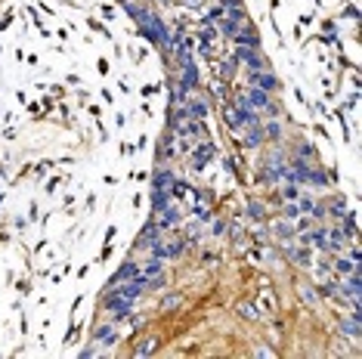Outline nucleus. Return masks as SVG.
<instances>
[{"instance_id":"obj_1","label":"nucleus","mask_w":362,"mask_h":359,"mask_svg":"<svg viewBox=\"0 0 362 359\" xmlns=\"http://www.w3.org/2000/svg\"><path fill=\"white\" fill-rule=\"evenodd\" d=\"M235 112H239V118L245 121V127H254V124H260L254 105L248 103V96H235Z\"/></svg>"},{"instance_id":"obj_2","label":"nucleus","mask_w":362,"mask_h":359,"mask_svg":"<svg viewBox=\"0 0 362 359\" xmlns=\"http://www.w3.org/2000/svg\"><path fill=\"white\" fill-rule=\"evenodd\" d=\"M105 307H108V310H112V313L118 316V319H121V316H127V313H130V297L124 294V291H118V294H108Z\"/></svg>"},{"instance_id":"obj_3","label":"nucleus","mask_w":362,"mask_h":359,"mask_svg":"<svg viewBox=\"0 0 362 359\" xmlns=\"http://www.w3.org/2000/svg\"><path fill=\"white\" fill-rule=\"evenodd\" d=\"M214 143H201V146H195L192 149V164H195V168H205V164L210 161V158H214Z\"/></svg>"},{"instance_id":"obj_4","label":"nucleus","mask_w":362,"mask_h":359,"mask_svg":"<svg viewBox=\"0 0 362 359\" xmlns=\"http://www.w3.org/2000/svg\"><path fill=\"white\" fill-rule=\"evenodd\" d=\"M248 103H251V105H254V108H266V112H269V115H276V105H273V103H269V96H266V90H260V87H254V90H251V93H248Z\"/></svg>"},{"instance_id":"obj_5","label":"nucleus","mask_w":362,"mask_h":359,"mask_svg":"<svg viewBox=\"0 0 362 359\" xmlns=\"http://www.w3.org/2000/svg\"><path fill=\"white\" fill-rule=\"evenodd\" d=\"M304 241H307V245H316L319 251H325V248H328V229L319 226V229H313V232H307Z\"/></svg>"},{"instance_id":"obj_6","label":"nucleus","mask_w":362,"mask_h":359,"mask_svg":"<svg viewBox=\"0 0 362 359\" xmlns=\"http://www.w3.org/2000/svg\"><path fill=\"white\" fill-rule=\"evenodd\" d=\"M180 223V211H176L173 205H167L164 211H161V220H158V229H171V226H176Z\"/></svg>"},{"instance_id":"obj_7","label":"nucleus","mask_w":362,"mask_h":359,"mask_svg":"<svg viewBox=\"0 0 362 359\" xmlns=\"http://www.w3.org/2000/svg\"><path fill=\"white\" fill-rule=\"evenodd\" d=\"M235 44L239 47H251V50H257V34L254 31H248V28H241V31H235Z\"/></svg>"},{"instance_id":"obj_8","label":"nucleus","mask_w":362,"mask_h":359,"mask_svg":"<svg viewBox=\"0 0 362 359\" xmlns=\"http://www.w3.org/2000/svg\"><path fill=\"white\" fill-rule=\"evenodd\" d=\"M344 241H347V232H344V229H331V232H328V248H325V251H341Z\"/></svg>"},{"instance_id":"obj_9","label":"nucleus","mask_w":362,"mask_h":359,"mask_svg":"<svg viewBox=\"0 0 362 359\" xmlns=\"http://www.w3.org/2000/svg\"><path fill=\"white\" fill-rule=\"evenodd\" d=\"M300 198V205H297V211H304V214H313V217H322L325 214V207H319L313 205V198H304V195H297Z\"/></svg>"},{"instance_id":"obj_10","label":"nucleus","mask_w":362,"mask_h":359,"mask_svg":"<svg viewBox=\"0 0 362 359\" xmlns=\"http://www.w3.org/2000/svg\"><path fill=\"white\" fill-rule=\"evenodd\" d=\"M137 273H139V270H137V263H133V260H127V263L121 266V270H118L115 282H130V279H133V275H137ZM115 282H112V285H115Z\"/></svg>"},{"instance_id":"obj_11","label":"nucleus","mask_w":362,"mask_h":359,"mask_svg":"<svg viewBox=\"0 0 362 359\" xmlns=\"http://www.w3.org/2000/svg\"><path fill=\"white\" fill-rule=\"evenodd\" d=\"M155 350H158V338H146V341H139V344H137L133 353H137V356H152Z\"/></svg>"},{"instance_id":"obj_12","label":"nucleus","mask_w":362,"mask_h":359,"mask_svg":"<svg viewBox=\"0 0 362 359\" xmlns=\"http://www.w3.org/2000/svg\"><path fill=\"white\" fill-rule=\"evenodd\" d=\"M254 81H257V87H260V90H266V93L276 87V78H273V74H269L266 68H263V71H254Z\"/></svg>"},{"instance_id":"obj_13","label":"nucleus","mask_w":362,"mask_h":359,"mask_svg":"<svg viewBox=\"0 0 362 359\" xmlns=\"http://www.w3.org/2000/svg\"><path fill=\"white\" fill-rule=\"evenodd\" d=\"M171 183H173V173L171 171H164V168L155 171V189H171Z\"/></svg>"},{"instance_id":"obj_14","label":"nucleus","mask_w":362,"mask_h":359,"mask_svg":"<svg viewBox=\"0 0 362 359\" xmlns=\"http://www.w3.org/2000/svg\"><path fill=\"white\" fill-rule=\"evenodd\" d=\"M152 205H155V211L161 214L164 207L171 205V189H155V202H152Z\"/></svg>"},{"instance_id":"obj_15","label":"nucleus","mask_w":362,"mask_h":359,"mask_svg":"<svg viewBox=\"0 0 362 359\" xmlns=\"http://www.w3.org/2000/svg\"><path fill=\"white\" fill-rule=\"evenodd\" d=\"M239 25H241V28H248V22H235V19H229V16H226V19H220V31L232 37L235 31H239Z\"/></svg>"},{"instance_id":"obj_16","label":"nucleus","mask_w":362,"mask_h":359,"mask_svg":"<svg viewBox=\"0 0 362 359\" xmlns=\"http://www.w3.org/2000/svg\"><path fill=\"white\" fill-rule=\"evenodd\" d=\"M195 84H198L195 65H183V87H195Z\"/></svg>"},{"instance_id":"obj_17","label":"nucleus","mask_w":362,"mask_h":359,"mask_svg":"<svg viewBox=\"0 0 362 359\" xmlns=\"http://www.w3.org/2000/svg\"><path fill=\"white\" fill-rule=\"evenodd\" d=\"M334 270H338V275L344 279V275L356 273V263H353V260H344V257H338V260H334Z\"/></svg>"},{"instance_id":"obj_18","label":"nucleus","mask_w":362,"mask_h":359,"mask_svg":"<svg viewBox=\"0 0 362 359\" xmlns=\"http://www.w3.org/2000/svg\"><path fill=\"white\" fill-rule=\"evenodd\" d=\"M341 331L350 335V338H359V316H353L350 322H341Z\"/></svg>"},{"instance_id":"obj_19","label":"nucleus","mask_w":362,"mask_h":359,"mask_svg":"<svg viewBox=\"0 0 362 359\" xmlns=\"http://www.w3.org/2000/svg\"><path fill=\"white\" fill-rule=\"evenodd\" d=\"M186 112H189V118L201 121V118H205V112H207V105H201V103H189V105H186Z\"/></svg>"},{"instance_id":"obj_20","label":"nucleus","mask_w":362,"mask_h":359,"mask_svg":"<svg viewBox=\"0 0 362 359\" xmlns=\"http://www.w3.org/2000/svg\"><path fill=\"white\" fill-rule=\"evenodd\" d=\"M285 254H288L291 260H297V263H307V260H310V254L300 251V248H285Z\"/></svg>"},{"instance_id":"obj_21","label":"nucleus","mask_w":362,"mask_h":359,"mask_svg":"<svg viewBox=\"0 0 362 359\" xmlns=\"http://www.w3.org/2000/svg\"><path fill=\"white\" fill-rule=\"evenodd\" d=\"M226 124H229V127H239V124H241L239 112H235V105H226Z\"/></svg>"},{"instance_id":"obj_22","label":"nucleus","mask_w":362,"mask_h":359,"mask_svg":"<svg viewBox=\"0 0 362 359\" xmlns=\"http://www.w3.org/2000/svg\"><path fill=\"white\" fill-rule=\"evenodd\" d=\"M276 232H279L282 239H291V236H294V232H297V229H294V226H288V223H285V220H279V223H276Z\"/></svg>"},{"instance_id":"obj_23","label":"nucleus","mask_w":362,"mask_h":359,"mask_svg":"<svg viewBox=\"0 0 362 359\" xmlns=\"http://www.w3.org/2000/svg\"><path fill=\"white\" fill-rule=\"evenodd\" d=\"M300 297H304V304H307V307H316V304H319V297H316L307 285H300Z\"/></svg>"},{"instance_id":"obj_24","label":"nucleus","mask_w":362,"mask_h":359,"mask_svg":"<svg viewBox=\"0 0 362 359\" xmlns=\"http://www.w3.org/2000/svg\"><path fill=\"white\" fill-rule=\"evenodd\" d=\"M239 313H241V316H248L251 322H257V319H260V313H257L251 304H239Z\"/></svg>"},{"instance_id":"obj_25","label":"nucleus","mask_w":362,"mask_h":359,"mask_svg":"<svg viewBox=\"0 0 362 359\" xmlns=\"http://www.w3.org/2000/svg\"><path fill=\"white\" fill-rule=\"evenodd\" d=\"M344 211H347V202H344V198H334V202H331V214H344Z\"/></svg>"},{"instance_id":"obj_26","label":"nucleus","mask_w":362,"mask_h":359,"mask_svg":"<svg viewBox=\"0 0 362 359\" xmlns=\"http://www.w3.org/2000/svg\"><path fill=\"white\" fill-rule=\"evenodd\" d=\"M210 90H214L220 99H226V84H223V81H214V84H210Z\"/></svg>"},{"instance_id":"obj_27","label":"nucleus","mask_w":362,"mask_h":359,"mask_svg":"<svg viewBox=\"0 0 362 359\" xmlns=\"http://www.w3.org/2000/svg\"><path fill=\"white\" fill-rule=\"evenodd\" d=\"M282 195H285V198H288V202H294V198H297V195H300V192H297V186H285V192H282Z\"/></svg>"},{"instance_id":"obj_28","label":"nucleus","mask_w":362,"mask_h":359,"mask_svg":"<svg viewBox=\"0 0 362 359\" xmlns=\"http://www.w3.org/2000/svg\"><path fill=\"white\" fill-rule=\"evenodd\" d=\"M176 304H180V294H171V297H164V310H173Z\"/></svg>"},{"instance_id":"obj_29","label":"nucleus","mask_w":362,"mask_h":359,"mask_svg":"<svg viewBox=\"0 0 362 359\" xmlns=\"http://www.w3.org/2000/svg\"><path fill=\"white\" fill-rule=\"evenodd\" d=\"M186 236H189V239H195V236H198V223H195V220L186 223Z\"/></svg>"},{"instance_id":"obj_30","label":"nucleus","mask_w":362,"mask_h":359,"mask_svg":"<svg viewBox=\"0 0 362 359\" xmlns=\"http://www.w3.org/2000/svg\"><path fill=\"white\" fill-rule=\"evenodd\" d=\"M210 232H214V236H220V232H226V223H223V220H214V226H210Z\"/></svg>"},{"instance_id":"obj_31","label":"nucleus","mask_w":362,"mask_h":359,"mask_svg":"<svg viewBox=\"0 0 362 359\" xmlns=\"http://www.w3.org/2000/svg\"><path fill=\"white\" fill-rule=\"evenodd\" d=\"M223 6L226 10H235V6H241V0H223Z\"/></svg>"},{"instance_id":"obj_32","label":"nucleus","mask_w":362,"mask_h":359,"mask_svg":"<svg viewBox=\"0 0 362 359\" xmlns=\"http://www.w3.org/2000/svg\"><path fill=\"white\" fill-rule=\"evenodd\" d=\"M248 211H251V217H260V214H263V207H260V205H251Z\"/></svg>"},{"instance_id":"obj_33","label":"nucleus","mask_w":362,"mask_h":359,"mask_svg":"<svg viewBox=\"0 0 362 359\" xmlns=\"http://www.w3.org/2000/svg\"><path fill=\"white\" fill-rule=\"evenodd\" d=\"M285 214H288V217H297L300 211H297V205H288V207H285Z\"/></svg>"},{"instance_id":"obj_34","label":"nucleus","mask_w":362,"mask_h":359,"mask_svg":"<svg viewBox=\"0 0 362 359\" xmlns=\"http://www.w3.org/2000/svg\"><path fill=\"white\" fill-rule=\"evenodd\" d=\"M183 6H192V10H195V6H201V0H183Z\"/></svg>"}]
</instances>
